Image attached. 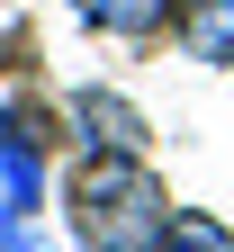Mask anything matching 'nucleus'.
I'll return each instance as SVG.
<instances>
[{"instance_id":"f257e3e1","label":"nucleus","mask_w":234,"mask_h":252,"mask_svg":"<svg viewBox=\"0 0 234 252\" xmlns=\"http://www.w3.org/2000/svg\"><path fill=\"white\" fill-rule=\"evenodd\" d=\"M63 225L81 252H153L171 225V198L144 171V153H81L63 171Z\"/></svg>"},{"instance_id":"f03ea898","label":"nucleus","mask_w":234,"mask_h":252,"mask_svg":"<svg viewBox=\"0 0 234 252\" xmlns=\"http://www.w3.org/2000/svg\"><path fill=\"white\" fill-rule=\"evenodd\" d=\"M63 135H72L81 153H144L153 135H144V108L135 99H117V90H72V108H63Z\"/></svg>"},{"instance_id":"7ed1b4c3","label":"nucleus","mask_w":234,"mask_h":252,"mask_svg":"<svg viewBox=\"0 0 234 252\" xmlns=\"http://www.w3.org/2000/svg\"><path fill=\"white\" fill-rule=\"evenodd\" d=\"M63 9L81 27H99V36H162L180 0H63Z\"/></svg>"},{"instance_id":"20e7f679","label":"nucleus","mask_w":234,"mask_h":252,"mask_svg":"<svg viewBox=\"0 0 234 252\" xmlns=\"http://www.w3.org/2000/svg\"><path fill=\"white\" fill-rule=\"evenodd\" d=\"M180 45L198 63H216V72H234V0H189L180 9Z\"/></svg>"},{"instance_id":"39448f33","label":"nucleus","mask_w":234,"mask_h":252,"mask_svg":"<svg viewBox=\"0 0 234 252\" xmlns=\"http://www.w3.org/2000/svg\"><path fill=\"white\" fill-rule=\"evenodd\" d=\"M153 252H234V225L207 216V207H171V225H162Z\"/></svg>"},{"instance_id":"423d86ee","label":"nucleus","mask_w":234,"mask_h":252,"mask_svg":"<svg viewBox=\"0 0 234 252\" xmlns=\"http://www.w3.org/2000/svg\"><path fill=\"white\" fill-rule=\"evenodd\" d=\"M0 252H54V234L36 225V216H9V207H0Z\"/></svg>"}]
</instances>
